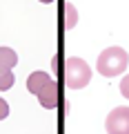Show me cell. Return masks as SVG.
Listing matches in <instances>:
<instances>
[{
	"instance_id": "cell-1",
	"label": "cell",
	"mask_w": 129,
	"mask_h": 134,
	"mask_svg": "<svg viewBox=\"0 0 129 134\" xmlns=\"http://www.w3.org/2000/svg\"><path fill=\"white\" fill-rule=\"evenodd\" d=\"M129 65V54L125 52L122 47H107L100 52L98 60H96V69L98 74L105 78H114L120 76V74L127 69Z\"/></svg>"
},
{
	"instance_id": "cell-2",
	"label": "cell",
	"mask_w": 129,
	"mask_h": 134,
	"mask_svg": "<svg viewBox=\"0 0 129 134\" xmlns=\"http://www.w3.org/2000/svg\"><path fill=\"white\" fill-rule=\"evenodd\" d=\"M62 78H65V85L69 90H82V87H87L91 81L89 63L78 58V56L67 58L65 60V69H62Z\"/></svg>"
},
{
	"instance_id": "cell-3",
	"label": "cell",
	"mask_w": 129,
	"mask_h": 134,
	"mask_svg": "<svg viewBox=\"0 0 129 134\" xmlns=\"http://www.w3.org/2000/svg\"><path fill=\"white\" fill-rule=\"evenodd\" d=\"M107 134H129V107H114L105 119Z\"/></svg>"
},
{
	"instance_id": "cell-4",
	"label": "cell",
	"mask_w": 129,
	"mask_h": 134,
	"mask_svg": "<svg viewBox=\"0 0 129 134\" xmlns=\"http://www.w3.org/2000/svg\"><path fill=\"white\" fill-rule=\"evenodd\" d=\"M38 100H40V105L45 107V110H53V107L58 105V83L53 81L51 76L45 81V85L38 90Z\"/></svg>"
},
{
	"instance_id": "cell-5",
	"label": "cell",
	"mask_w": 129,
	"mask_h": 134,
	"mask_svg": "<svg viewBox=\"0 0 129 134\" xmlns=\"http://www.w3.org/2000/svg\"><path fill=\"white\" fill-rule=\"evenodd\" d=\"M76 23H78V9L71 2H65V7H62V29L69 31V29L76 27Z\"/></svg>"
},
{
	"instance_id": "cell-6",
	"label": "cell",
	"mask_w": 129,
	"mask_h": 134,
	"mask_svg": "<svg viewBox=\"0 0 129 134\" xmlns=\"http://www.w3.org/2000/svg\"><path fill=\"white\" fill-rule=\"evenodd\" d=\"M47 78H49L47 72H40V69H38V72H31V74H29V78H27V92L36 96V94H38V90L45 85Z\"/></svg>"
},
{
	"instance_id": "cell-7",
	"label": "cell",
	"mask_w": 129,
	"mask_h": 134,
	"mask_svg": "<svg viewBox=\"0 0 129 134\" xmlns=\"http://www.w3.org/2000/svg\"><path fill=\"white\" fill-rule=\"evenodd\" d=\"M18 63V54L11 47H0V69H14Z\"/></svg>"
},
{
	"instance_id": "cell-8",
	"label": "cell",
	"mask_w": 129,
	"mask_h": 134,
	"mask_svg": "<svg viewBox=\"0 0 129 134\" xmlns=\"http://www.w3.org/2000/svg\"><path fill=\"white\" fill-rule=\"evenodd\" d=\"M14 83H16V76H14V72H11V69H0V92L11 90V87H14Z\"/></svg>"
},
{
	"instance_id": "cell-9",
	"label": "cell",
	"mask_w": 129,
	"mask_h": 134,
	"mask_svg": "<svg viewBox=\"0 0 129 134\" xmlns=\"http://www.w3.org/2000/svg\"><path fill=\"white\" fill-rule=\"evenodd\" d=\"M120 94H122L125 98L129 100V74H125L122 81H120Z\"/></svg>"
},
{
	"instance_id": "cell-10",
	"label": "cell",
	"mask_w": 129,
	"mask_h": 134,
	"mask_svg": "<svg viewBox=\"0 0 129 134\" xmlns=\"http://www.w3.org/2000/svg\"><path fill=\"white\" fill-rule=\"evenodd\" d=\"M7 116H9V103L5 98H0V121L7 119Z\"/></svg>"
},
{
	"instance_id": "cell-11",
	"label": "cell",
	"mask_w": 129,
	"mask_h": 134,
	"mask_svg": "<svg viewBox=\"0 0 129 134\" xmlns=\"http://www.w3.org/2000/svg\"><path fill=\"white\" fill-rule=\"evenodd\" d=\"M62 114H65V116L69 114V100H65V103H62Z\"/></svg>"
},
{
	"instance_id": "cell-12",
	"label": "cell",
	"mask_w": 129,
	"mask_h": 134,
	"mask_svg": "<svg viewBox=\"0 0 129 134\" xmlns=\"http://www.w3.org/2000/svg\"><path fill=\"white\" fill-rule=\"evenodd\" d=\"M40 2H45V5H49V2H53V0H40Z\"/></svg>"
}]
</instances>
